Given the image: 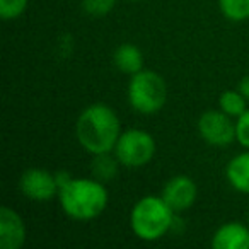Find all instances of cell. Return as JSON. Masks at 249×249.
Segmentation results:
<instances>
[{"mask_svg":"<svg viewBox=\"0 0 249 249\" xmlns=\"http://www.w3.org/2000/svg\"><path fill=\"white\" fill-rule=\"evenodd\" d=\"M121 132V121L116 111L103 103L87 106L80 111L75 121L77 142L90 156L113 152Z\"/></svg>","mask_w":249,"mask_h":249,"instance_id":"1","label":"cell"},{"mask_svg":"<svg viewBox=\"0 0 249 249\" xmlns=\"http://www.w3.org/2000/svg\"><path fill=\"white\" fill-rule=\"evenodd\" d=\"M106 184L96 178H72L58 190V203L67 217L79 222L97 218L107 207Z\"/></svg>","mask_w":249,"mask_h":249,"instance_id":"2","label":"cell"},{"mask_svg":"<svg viewBox=\"0 0 249 249\" xmlns=\"http://www.w3.org/2000/svg\"><path fill=\"white\" fill-rule=\"evenodd\" d=\"M176 222V212L162 196L147 195L140 198L130 212V229L133 235L143 242L160 241L169 234Z\"/></svg>","mask_w":249,"mask_h":249,"instance_id":"3","label":"cell"},{"mask_svg":"<svg viewBox=\"0 0 249 249\" xmlns=\"http://www.w3.org/2000/svg\"><path fill=\"white\" fill-rule=\"evenodd\" d=\"M128 103L133 111L143 116L159 113L167 103V84L164 77L147 69L132 75L128 84Z\"/></svg>","mask_w":249,"mask_h":249,"instance_id":"4","label":"cell"},{"mask_svg":"<svg viewBox=\"0 0 249 249\" xmlns=\"http://www.w3.org/2000/svg\"><path fill=\"white\" fill-rule=\"evenodd\" d=\"M156 150V140L149 132L140 128H128L121 132L113 152L120 160L121 167L140 169L154 159Z\"/></svg>","mask_w":249,"mask_h":249,"instance_id":"5","label":"cell"},{"mask_svg":"<svg viewBox=\"0 0 249 249\" xmlns=\"http://www.w3.org/2000/svg\"><path fill=\"white\" fill-rule=\"evenodd\" d=\"M196 128L205 143L227 147L235 140V121L222 109H208L198 118Z\"/></svg>","mask_w":249,"mask_h":249,"instance_id":"6","label":"cell"},{"mask_svg":"<svg viewBox=\"0 0 249 249\" xmlns=\"http://www.w3.org/2000/svg\"><path fill=\"white\" fill-rule=\"evenodd\" d=\"M19 190L28 200L50 201L58 198V183L55 173H50L41 167H31L21 174Z\"/></svg>","mask_w":249,"mask_h":249,"instance_id":"7","label":"cell"},{"mask_svg":"<svg viewBox=\"0 0 249 249\" xmlns=\"http://www.w3.org/2000/svg\"><path fill=\"white\" fill-rule=\"evenodd\" d=\"M160 196L166 200V203L176 213H183V212L190 210L195 205V201H196V183L190 176L178 174V176H173L171 179L166 181V184L162 186V191H160Z\"/></svg>","mask_w":249,"mask_h":249,"instance_id":"8","label":"cell"},{"mask_svg":"<svg viewBox=\"0 0 249 249\" xmlns=\"http://www.w3.org/2000/svg\"><path fill=\"white\" fill-rule=\"evenodd\" d=\"M26 224L14 208H0V248L2 249H21L26 242Z\"/></svg>","mask_w":249,"mask_h":249,"instance_id":"9","label":"cell"},{"mask_svg":"<svg viewBox=\"0 0 249 249\" xmlns=\"http://www.w3.org/2000/svg\"><path fill=\"white\" fill-rule=\"evenodd\" d=\"M213 249H249V227L241 222H225L213 232Z\"/></svg>","mask_w":249,"mask_h":249,"instance_id":"10","label":"cell"},{"mask_svg":"<svg viewBox=\"0 0 249 249\" xmlns=\"http://www.w3.org/2000/svg\"><path fill=\"white\" fill-rule=\"evenodd\" d=\"M225 178L235 191L249 195V149L229 160L225 166Z\"/></svg>","mask_w":249,"mask_h":249,"instance_id":"11","label":"cell"},{"mask_svg":"<svg viewBox=\"0 0 249 249\" xmlns=\"http://www.w3.org/2000/svg\"><path fill=\"white\" fill-rule=\"evenodd\" d=\"M113 63L124 75H135L143 69V53L133 43H123L113 53Z\"/></svg>","mask_w":249,"mask_h":249,"instance_id":"12","label":"cell"},{"mask_svg":"<svg viewBox=\"0 0 249 249\" xmlns=\"http://www.w3.org/2000/svg\"><path fill=\"white\" fill-rule=\"evenodd\" d=\"M121 164L114 152H104L92 156L90 160V176L96 178L101 183H111L116 178L118 171H120Z\"/></svg>","mask_w":249,"mask_h":249,"instance_id":"13","label":"cell"},{"mask_svg":"<svg viewBox=\"0 0 249 249\" xmlns=\"http://www.w3.org/2000/svg\"><path fill=\"white\" fill-rule=\"evenodd\" d=\"M218 107L235 120V118H239L248 109V99H246L237 89L235 90L229 89V90H224V92L220 94V97H218Z\"/></svg>","mask_w":249,"mask_h":249,"instance_id":"14","label":"cell"},{"mask_svg":"<svg viewBox=\"0 0 249 249\" xmlns=\"http://www.w3.org/2000/svg\"><path fill=\"white\" fill-rule=\"evenodd\" d=\"M218 9L227 21L244 22L249 19V0H218Z\"/></svg>","mask_w":249,"mask_h":249,"instance_id":"15","label":"cell"},{"mask_svg":"<svg viewBox=\"0 0 249 249\" xmlns=\"http://www.w3.org/2000/svg\"><path fill=\"white\" fill-rule=\"evenodd\" d=\"M29 0H0V18L4 21H16L26 12Z\"/></svg>","mask_w":249,"mask_h":249,"instance_id":"16","label":"cell"},{"mask_svg":"<svg viewBox=\"0 0 249 249\" xmlns=\"http://www.w3.org/2000/svg\"><path fill=\"white\" fill-rule=\"evenodd\" d=\"M116 5V0H82V9L90 18H104Z\"/></svg>","mask_w":249,"mask_h":249,"instance_id":"17","label":"cell"},{"mask_svg":"<svg viewBox=\"0 0 249 249\" xmlns=\"http://www.w3.org/2000/svg\"><path fill=\"white\" fill-rule=\"evenodd\" d=\"M235 140L241 147L249 149V107L235 118Z\"/></svg>","mask_w":249,"mask_h":249,"instance_id":"18","label":"cell"},{"mask_svg":"<svg viewBox=\"0 0 249 249\" xmlns=\"http://www.w3.org/2000/svg\"><path fill=\"white\" fill-rule=\"evenodd\" d=\"M237 90L242 94V96L248 99V103H249V75H246V77H242L241 80H239V84H237Z\"/></svg>","mask_w":249,"mask_h":249,"instance_id":"19","label":"cell"},{"mask_svg":"<svg viewBox=\"0 0 249 249\" xmlns=\"http://www.w3.org/2000/svg\"><path fill=\"white\" fill-rule=\"evenodd\" d=\"M55 178H56V183H58V190L63 186V184H67L70 179H72V174L67 173V171H56L55 173Z\"/></svg>","mask_w":249,"mask_h":249,"instance_id":"20","label":"cell"},{"mask_svg":"<svg viewBox=\"0 0 249 249\" xmlns=\"http://www.w3.org/2000/svg\"><path fill=\"white\" fill-rule=\"evenodd\" d=\"M128 2H139V0H128Z\"/></svg>","mask_w":249,"mask_h":249,"instance_id":"21","label":"cell"}]
</instances>
